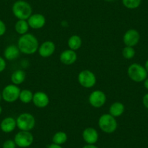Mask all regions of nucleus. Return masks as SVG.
<instances>
[{
  "label": "nucleus",
  "mask_w": 148,
  "mask_h": 148,
  "mask_svg": "<svg viewBox=\"0 0 148 148\" xmlns=\"http://www.w3.org/2000/svg\"><path fill=\"white\" fill-rule=\"evenodd\" d=\"M18 47L23 54L33 55L39 49V41L32 34L27 33L21 36L18 41Z\"/></svg>",
  "instance_id": "nucleus-1"
},
{
  "label": "nucleus",
  "mask_w": 148,
  "mask_h": 148,
  "mask_svg": "<svg viewBox=\"0 0 148 148\" xmlns=\"http://www.w3.org/2000/svg\"><path fill=\"white\" fill-rule=\"evenodd\" d=\"M12 13L18 20H27L32 15L31 5L24 0H18L13 4L12 8Z\"/></svg>",
  "instance_id": "nucleus-2"
},
{
  "label": "nucleus",
  "mask_w": 148,
  "mask_h": 148,
  "mask_svg": "<svg viewBox=\"0 0 148 148\" xmlns=\"http://www.w3.org/2000/svg\"><path fill=\"white\" fill-rule=\"evenodd\" d=\"M98 125L101 130L106 134H113L118 128V123L116 118L110 113H105L99 117Z\"/></svg>",
  "instance_id": "nucleus-3"
},
{
  "label": "nucleus",
  "mask_w": 148,
  "mask_h": 148,
  "mask_svg": "<svg viewBox=\"0 0 148 148\" xmlns=\"http://www.w3.org/2000/svg\"><path fill=\"white\" fill-rule=\"evenodd\" d=\"M127 73L131 80L136 83L144 82L147 77V72L140 64L133 63L128 68Z\"/></svg>",
  "instance_id": "nucleus-4"
},
{
  "label": "nucleus",
  "mask_w": 148,
  "mask_h": 148,
  "mask_svg": "<svg viewBox=\"0 0 148 148\" xmlns=\"http://www.w3.org/2000/svg\"><path fill=\"white\" fill-rule=\"evenodd\" d=\"M17 127L21 131L31 132L36 125L35 117L31 113H23L16 119Z\"/></svg>",
  "instance_id": "nucleus-5"
},
{
  "label": "nucleus",
  "mask_w": 148,
  "mask_h": 148,
  "mask_svg": "<svg viewBox=\"0 0 148 148\" xmlns=\"http://www.w3.org/2000/svg\"><path fill=\"white\" fill-rule=\"evenodd\" d=\"M78 82L82 87L90 89L96 84L97 78L95 73L91 71L84 70L78 75Z\"/></svg>",
  "instance_id": "nucleus-6"
},
{
  "label": "nucleus",
  "mask_w": 148,
  "mask_h": 148,
  "mask_svg": "<svg viewBox=\"0 0 148 148\" xmlns=\"http://www.w3.org/2000/svg\"><path fill=\"white\" fill-rule=\"evenodd\" d=\"M21 89L17 85L8 84L5 86L2 92V99L7 102L12 103L19 99Z\"/></svg>",
  "instance_id": "nucleus-7"
},
{
  "label": "nucleus",
  "mask_w": 148,
  "mask_h": 148,
  "mask_svg": "<svg viewBox=\"0 0 148 148\" xmlns=\"http://www.w3.org/2000/svg\"><path fill=\"white\" fill-rule=\"evenodd\" d=\"M34 140V135L30 132L20 131L15 134L14 141L18 147L21 148H26L31 146Z\"/></svg>",
  "instance_id": "nucleus-8"
},
{
  "label": "nucleus",
  "mask_w": 148,
  "mask_h": 148,
  "mask_svg": "<svg viewBox=\"0 0 148 148\" xmlns=\"http://www.w3.org/2000/svg\"><path fill=\"white\" fill-rule=\"evenodd\" d=\"M106 95L102 91L95 90L89 97V102L93 108H99L103 106L106 102Z\"/></svg>",
  "instance_id": "nucleus-9"
},
{
  "label": "nucleus",
  "mask_w": 148,
  "mask_h": 148,
  "mask_svg": "<svg viewBox=\"0 0 148 148\" xmlns=\"http://www.w3.org/2000/svg\"><path fill=\"white\" fill-rule=\"evenodd\" d=\"M140 39V34L136 30L129 29L126 31L123 37V43L126 46L134 47L136 46Z\"/></svg>",
  "instance_id": "nucleus-10"
},
{
  "label": "nucleus",
  "mask_w": 148,
  "mask_h": 148,
  "mask_svg": "<svg viewBox=\"0 0 148 148\" xmlns=\"http://www.w3.org/2000/svg\"><path fill=\"white\" fill-rule=\"evenodd\" d=\"M27 21L30 28L36 30L43 28L46 24V18L40 13L32 14Z\"/></svg>",
  "instance_id": "nucleus-11"
},
{
  "label": "nucleus",
  "mask_w": 148,
  "mask_h": 148,
  "mask_svg": "<svg viewBox=\"0 0 148 148\" xmlns=\"http://www.w3.org/2000/svg\"><path fill=\"white\" fill-rule=\"evenodd\" d=\"M32 102L36 108H45L49 105V97L45 92L38 91L34 94Z\"/></svg>",
  "instance_id": "nucleus-12"
},
{
  "label": "nucleus",
  "mask_w": 148,
  "mask_h": 148,
  "mask_svg": "<svg viewBox=\"0 0 148 148\" xmlns=\"http://www.w3.org/2000/svg\"><path fill=\"white\" fill-rule=\"evenodd\" d=\"M56 49L55 43L51 41H46L39 46L38 52L42 58H47L52 56Z\"/></svg>",
  "instance_id": "nucleus-13"
},
{
  "label": "nucleus",
  "mask_w": 148,
  "mask_h": 148,
  "mask_svg": "<svg viewBox=\"0 0 148 148\" xmlns=\"http://www.w3.org/2000/svg\"><path fill=\"white\" fill-rule=\"evenodd\" d=\"M82 137L86 144L95 145L99 139V134L95 128L88 127L83 131Z\"/></svg>",
  "instance_id": "nucleus-14"
},
{
  "label": "nucleus",
  "mask_w": 148,
  "mask_h": 148,
  "mask_svg": "<svg viewBox=\"0 0 148 148\" xmlns=\"http://www.w3.org/2000/svg\"><path fill=\"white\" fill-rule=\"evenodd\" d=\"M76 60H77V54L76 51L72 49H65L61 52L60 55V60L64 65H73L76 62Z\"/></svg>",
  "instance_id": "nucleus-15"
},
{
  "label": "nucleus",
  "mask_w": 148,
  "mask_h": 148,
  "mask_svg": "<svg viewBox=\"0 0 148 148\" xmlns=\"http://www.w3.org/2000/svg\"><path fill=\"white\" fill-rule=\"evenodd\" d=\"M17 127L16 119L12 117H6L0 123V129L5 133H11Z\"/></svg>",
  "instance_id": "nucleus-16"
},
{
  "label": "nucleus",
  "mask_w": 148,
  "mask_h": 148,
  "mask_svg": "<svg viewBox=\"0 0 148 148\" xmlns=\"http://www.w3.org/2000/svg\"><path fill=\"white\" fill-rule=\"evenodd\" d=\"M20 53H21V51L18 47L15 45H11L7 47L6 49L4 51V57H5V59L12 61L18 58V57L20 56Z\"/></svg>",
  "instance_id": "nucleus-17"
},
{
  "label": "nucleus",
  "mask_w": 148,
  "mask_h": 148,
  "mask_svg": "<svg viewBox=\"0 0 148 148\" xmlns=\"http://www.w3.org/2000/svg\"><path fill=\"white\" fill-rule=\"evenodd\" d=\"M125 110V106L122 102H115L110 105L109 109V113L113 117H120L123 115Z\"/></svg>",
  "instance_id": "nucleus-18"
},
{
  "label": "nucleus",
  "mask_w": 148,
  "mask_h": 148,
  "mask_svg": "<svg viewBox=\"0 0 148 148\" xmlns=\"http://www.w3.org/2000/svg\"><path fill=\"white\" fill-rule=\"evenodd\" d=\"M10 79L12 83L18 86L25 82V79H26V73L23 70H16L12 73Z\"/></svg>",
  "instance_id": "nucleus-19"
},
{
  "label": "nucleus",
  "mask_w": 148,
  "mask_h": 148,
  "mask_svg": "<svg viewBox=\"0 0 148 148\" xmlns=\"http://www.w3.org/2000/svg\"><path fill=\"white\" fill-rule=\"evenodd\" d=\"M82 45V40L79 36L73 35L70 37L68 40V46L70 49L73 51L78 50L80 49Z\"/></svg>",
  "instance_id": "nucleus-20"
},
{
  "label": "nucleus",
  "mask_w": 148,
  "mask_h": 148,
  "mask_svg": "<svg viewBox=\"0 0 148 148\" xmlns=\"http://www.w3.org/2000/svg\"><path fill=\"white\" fill-rule=\"evenodd\" d=\"M29 28L28 21L25 20H18L15 24V31L21 36L27 34Z\"/></svg>",
  "instance_id": "nucleus-21"
},
{
  "label": "nucleus",
  "mask_w": 148,
  "mask_h": 148,
  "mask_svg": "<svg viewBox=\"0 0 148 148\" xmlns=\"http://www.w3.org/2000/svg\"><path fill=\"white\" fill-rule=\"evenodd\" d=\"M68 140V135L64 132H58L52 136V142L56 145H62Z\"/></svg>",
  "instance_id": "nucleus-22"
},
{
  "label": "nucleus",
  "mask_w": 148,
  "mask_h": 148,
  "mask_svg": "<svg viewBox=\"0 0 148 148\" xmlns=\"http://www.w3.org/2000/svg\"><path fill=\"white\" fill-rule=\"evenodd\" d=\"M34 93L29 89H23L21 91L19 99L24 104H28L33 100Z\"/></svg>",
  "instance_id": "nucleus-23"
},
{
  "label": "nucleus",
  "mask_w": 148,
  "mask_h": 148,
  "mask_svg": "<svg viewBox=\"0 0 148 148\" xmlns=\"http://www.w3.org/2000/svg\"><path fill=\"white\" fill-rule=\"evenodd\" d=\"M142 0H122L123 6L127 9L134 10L139 8Z\"/></svg>",
  "instance_id": "nucleus-24"
},
{
  "label": "nucleus",
  "mask_w": 148,
  "mask_h": 148,
  "mask_svg": "<svg viewBox=\"0 0 148 148\" xmlns=\"http://www.w3.org/2000/svg\"><path fill=\"white\" fill-rule=\"evenodd\" d=\"M135 49L132 47L126 46L122 50V55L126 60H131L134 57Z\"/></svg>",
  "instance_id": "nucleus-25"
},
{
  "label": "nucleus",
  "mask_w": 148,
  "mask_h": 148,
  "mask_svg": "<svg viewBox=\"0 0 148 148\" xmlns=\"http://www.w3.org/2000/svg\"><path fill=\"white\" fill-rule=\"evenodd\" d=\"M16 146L15 141L12 139H8L3 143L2 148H16Z\"/></svg>",
  "instance_id": "nucleus-26"
},
{
  "label": "nucleus",
  "mask_w": 148,
  "mask_h": 148,
  "mask_svg": "<svg viewBox=\"0 0 148 148\" xmlns=\"http://www.w3.org/2000/svg\"><path fill=\"white\" fill-rule=\"evenodd\" d=\"M7 31V27L5 25V22L2 20H0V36H2L3 35H5V34L6 33Z\"/></svg>",
  "instance_id": "nucleus-27"
},
{
  "label": "nucleus",
  "mask_w": 148,
  "mask_h": 148,
  "mask_svg": "<svg viewBox=\"0 0 148 148\" xmlns=\"http://www.w3.org/2000/svg\"><path fill=\"white\" fill-rule=\"evenodd\" d=\"M7 66V62L5 58L0 56V73L3 72Z\"/></svg>",
  "instance_id": "nucleus-28"
},
{
  "label": "nucleus",
  "mask_w": 148,
  "mask_h": 148,
  "mask_svg": "<svg viewBox=\"0 0 148 148\" xmlns=\"http://www.w3.org/2000/svg\"><path fill=\"white\" fill-rule=\"evenodd\" d=\"M142 103H143L144 106H145L147 109H148V93L146 94V95L143 97Z\"/></svg>",
  "instance_id": "nucleus-29"
},
{
  "label": "nucleus",
  "mask_w": 148,
  "mask_h": 148,
  "mask_svg": "<svg viewBox=\"0 0 148 148\" xmlns=\"http://www.w3.org/2000/svg\"><path fill=\"white\" fill-rule=\"evenodd\" d=\"M48 148H62V147L61 146V145H56V144L52 143V144H51L49 147H48Z\"/></svg>",
  "instance_id": "nucleus-30"
},
{
  "label": "nucleus",
  "mask_w": 148,
  "mask_h": 148,
  "mask_svg": "<svg viewBox=\"0 0 148 148\" xmlns=\"http://www.w3.org/2000/svg\"><path fill=\"white\" fill-rule=\"evenodd\" d=\"M82 148H98V147L95 145H89V144H86V145H84Z\"/></svg>",
  "instance_id": "nucleus-31"
},
{
  "label": "nucleus",
  "mask_w": 148,
  "mask_h": 148,
  "mask_svg": "<svg viewBox=\"0 0 148 148\" xmlns=\"http://www.w3.org/2000/svg\"><path fill=\"white\" fill-rule=\"evenodd\" d=\"M144 86L145 87V89L148 90V79H146L144 81Z\"/></svg>",
  "instance_id": "nucleus-32"
},
{
  "label": "nucleus",
  "mask_w": 148,
  "mask_h": 148,
  "mask_svg": "<svg viewBox=\"0 0 148 148\" xmlns=\"http://www.w3.org/2000/svg\"><path fill=\"white\" fill-rule=\"evenodd\" d=\"M144 67H145V70H146L147 72V73H148V60L146 61V62H145V66H144Z\"/></svg>",
  "instance_id": "nucleus-33"
},
{
  "label": "nucleus",
  "mask_w": 148,
  "mask_h": 148,
  "mask_svg": "<svg viewBox=\"0 0 148 148\" xmlns=\"http://www.w3.org/2000/svg\"><path fill=\"white\" fill-rule=\"evenodd\" d=\"M2 113V106L0 105V114H1Z\"/></svg>",
  "instance_id": "nucleus-34"
},
{
  "label": "nucleus",
  "mask_w": 148,
  "mask_h": 148,
  "mask_svg": "<svg viewBox=\"0 0 148 148\" xmlns=\"http://www.w3.org/2000/svg\"><path fill=\"white\" fill-rule=\"evenodd\" d=\"M2 93L0 92V102H1V100H2Z\"/></svg>",
  "instance_id": "nucleus-35"
},
{
  "label": "nucleus",
  "mask_w": 148,
  "mask_h": 148,
  "mask_svg": "<svg viewBox=\"0 0 148 148\" xmlns=\"http://www.w3.org/2000/svg\"><path fill=\"white\" fill-rule=\"evenodd\" d=\"M105 1H106V2H112L113 0H105Z\"/></svg>",
  "instance_id": "nucleus-36"
}]
</instances>
